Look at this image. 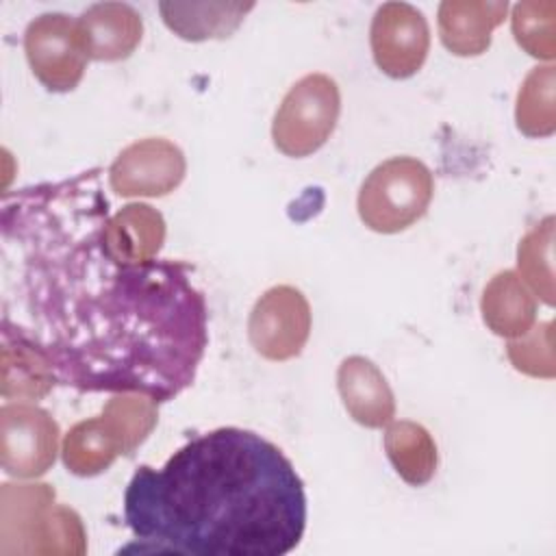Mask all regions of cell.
<instances>
[{
	"label": "cell",
	"mask_w": 556,
	"mask_h": 556,
	"mask_svg": "<svg viewBox=\"0 0 556 556\" xmlns=\"http://www.w3.org/2000/svg\"><path fill=\"white\" fill-rule=\"evenodd\" d=\"M337 389L348 415L365 428H384L395 417V395L378 365L361 354L337 369Z\"/></svg>",
	"instance_id": "obj_11"
},
{
	"label": "cell",
	"mask_w": 556,
	"mask_h": 556,
	"mask_svg": "<svg viewBox=\"0 0 556 556\" xmlns=\"http://www.w3.org/2000/svg\"><path fill=\"white\" fill-rule=\"evenodd\" d=\"M109 215L98 167L4 195L2 330L37 345L65 387L161 404L195 378L206 302L187 263L113 261Z\"/></svg>",
	"instance_id": "obj_1"
},
{
	"label": "cell",
	"mask_w": 556,
	"mask_h": 556,
	"mask_svg": "<svg viewBox=\"0 0 556 556\" xmlns=\"http://www.w3.org/2000/svg\"><path fill=\"white\" fill-rule=\"evenodd\" d=\"M556 4L552 0H526L513 7L515 41L534 59L552 61L556 56L554 35Z\"/></svg>",
	"instance_id": "obj_24"
},
{
	"label": "cell",
	"mask_w": 556,
	"mask_h": 556,
	"mask_svg": "<svg viewBox=\"0 0 556 556\" xmlns=\"http://www.w3.org/2000/svg\"><path fill=\"white\" fill-rule=\"evenodd\" d=\"M341 93L334 78L306 74L285 93L271 122V139L285 156L302 159L317 152L334 132Z\"/></svg>",
	"instance_id": "obj_4"
},
{
	"label": "cell",
	"mask_w": 556,
	"mask_h": 556,
	"mask_svg": "<svg viewBox=\"0 0 556 556\" xmlns=\"http://www.w3.org/2000/svg\"><path fill=\"white\" fill-rule=\"evenodd\" d=\"M87 552V532L80 515L65 506L52 504L41 523L35 539L33 554L35 556H83Z\"/></svg>",
	"instance_id": "obj_23"
},
{
	"label": "cell",
	"mask_w": 556,
	"mask_h": 556,
	"mask_svg": "<svg viewBox=\"0 0 556 556\" xmlns=\"http://www.w3.org/2000/svg\"><path fill=\"white\" fill-rule=\"evenodd\" d=\"M141 552L282 556L306 528V493L271 441L235 426L198 434L161 469L141 465L124 493Z\"/></svg>",
	"instance_id": "obj_2"
},
{
	"label": "cell",
	"mask_w": 556,
	"mask_h": 556,
	"mask_svg": "<svg viewBox=\"0 0 556 556\" xmlns=\"http://www.w3.org/2000/svg\"><path fill=\"white\" fill-rule=\"evenodd\" d=\"M384 452L397 476L410 486L428 484L439 465L432 434L421 424L408 419L387 424Z\"/></svg>",
	"instance_id": "obj_18"
},
{
	"label": "cell",
	"mask_w": 556,
	"mask_h": 556,
	"mask_svg": "<svg viewBox=\"0 0 556 556\" xmlns=\"http://www.w3.org/2000/svg\"><path fill=\"white\" fill-rule=\"evenodd\" d=\"M59 424L33 402H9L0 408V463L9 476L37 478L56 460Z\"/></svg>",
	"instance_id": "obj_5"
},
{
	"label": "cell",
	"mask_w": 556,
	"mask_h": 556,
	"mask_svg": "<svg viewBox=\"0 0 556 556\" xmlns=\"http://www.w3.org/2000/svg\"><path fill=\"white\" fill-rule=\"evenodd\" d=\"M187 174L182 150L163 137H146L126 146L109 167V185L122 198H161Z\"/></svg>",
	"instance_id": "obj_8"
},
{
	"label": "cell",
	"mask_w": 556,
	"mask_h": 556,
	"mask_svg": "<svg viewBox=\"0 0 556 556\" xmlns=\"http://www.w3.org/2000/svg\"><path fill=\"white\" fill-rule=\"evenodd\" d=\"M517 276L547 306L554 304V217H543L517 248Z\"/></svg>",
	"instance_id": "obj_21"
},
{
	"label": "cell",
	"mask_w": 556,
	"mask_h": 556,
	"mask_svg": "<svg viewBox=\"0 0 556 556\" xmlns=\"http://www.w3.org/2000/svg\"><path fill=\"white\" fill-rule=\"evenodd\" d=\"M482 319L497 337L517 339L536 321V298L513 269L495 274L480 298Z\"/></svg>",
	"instance_id": "obj_15"
},
{
	"label": "cell",
	"mask_w": 556,
	"mask_h": 556,
	"mask_svg": "<svg viewBox=\"0 0 556 556\" xmlns=\"http://www.w3.org/2000/svg\"><path fill=\"white\" fill-rule=\"evenodd\" d=\"M54 504L50 484H2L0 493V554H30L39 523Z\"/></svg>",
	"instance_id": "obj_14"
},
{
	"label": "cell",
	"mask_w": 556,
	"mask_h": 556,
	"mask_svg": "<svg viewBox=\"0 0 556 556\" xmlns=\"http://www.w3.org/2000/svg\"><path fill=\"white\" fill-rule=\"evenodd\" d=\"M556 67L552 63L536 65L523 78L517 104L515 122L526 137H549L556 130Z\"/></svg>",
	"instance_id": "obj_20"
},
{
	"label": "cell",
	"mask_w": 556,
	"mask_h": 556,
	"mask_svg": "<svg viewBox=\"0 0 556 556\" xmlns=\"http://www.w3.org/2000/svg\"><path fill=\"white\" fill-rule=\"evenodd\" d=\"M311 324L306 295L291 285H276L256 300L248 319V337L256 354L280 363L304 350Z\"/></svg>",
	"instance_id": "obj_6"
},
{
	"label": "cell",
	"mask_w": 556,
	"mask_h": 556,
	"mask_svg": "<svg viewBox=\"0 0 556 556\" xmlns=\"http://www.w3.org/2000/svg\"><path fill=\"white\" fill-rule=\"evenodd\" d=\"M24 52L35 78L56 93L78 87L87 67L76 20L65 13H43L24 33Z\"/></svg>",
	"instance_id": "obj_7"
},
{
	"label": "cell",
	"mask_w": 556,
	"mask_h": 556,
	"mask_svg": "<svg viewBox=\"0 0 556 556\" xmlns=\"http://www.w3.org/2000/svg\"><path fill=\"white\" fill-rule=\"evenodd\" d=\"M152 397L143 393H115L102 408V419L115 434L122 456H130L154 430L159 410Z\"/></svg>",
	"instance_id": "obj_22"
},
{
	"label": "cell",
	"mask_w": 556,
	"mask_h": 556,
	"mask_svg": "<svg viewBox=\"0 0 556 556\" xmlns=\"http://www.w3.org/2000/svg\"><path fill=\"white\" fill-rule=\"evenodd\" d=\"M254 2H159L165 26L187 41L230 37Z\"/></svg>",
	"instance_id": "obj_17"
},
{
	"label": "cell",
	"mask_w": 556,
	"mask_h": 556,
	"mask_svg": "<svg viewBox=\"0 0 556 556\" xmlns=\"http://www.w3.org/2000/svg\"><path fill=\"white\" fill-rule=\"evenodd\" d=\"M2 397L33 402L48 395L56 380L48 356L30 341L2 330Z\"/></svg>",
	"instance_id": "obj_16"
},
{
	"label": "cell",
	"mask_w": 556,
	"mask_h": 556,
	"mask_svg": "<svg viewBox=\"0 0 556 556\" xmlns=\"http://www.w3.org/2000/svg\"><path fill=\"white\" fill-rule=\"evenodd\" d=\"M61 456L74 476L89 478L106 471L117 456H122L119 443L102 415L74 424L61 445Z\"/></svg>",
	"instance_id": "obj_19"
},
{
	"label": "cell",
	"mask_w": 556,
	"mask_h": 556,
	"mask_svg": "<svg viewBox=\"0 0 556 556\" xmlns=\"http://www.w3.org/2000/svg\"><path fill=\"white\" fill-rule=\"evenodd\" d=\"M165 241L163 215L146 204L130 202L111 213L102 226V243L106 254L124 265L154 261Z\"/></svg>",
	"instance_id": "obj_12"
},
{
	"label": "cell",
	"mask_w": 556,
	"mask_h": 556,
	"mask_svg": "<svg viewBox=\"0 0 556 556\" xmlns=\"http://www.w3.org/2000/svg\"><path fill=\"white\" fill-rule=\"evenodd\" d=\"M376 65L391 78L417 74L430 50V28L419 9L408 2L378 7L369 28Z\"/></svg>",
	"instance_id": "obj_9"
},
{
	"label": "cell",
	"mask_w": 556,
	"mask_h": 556,
	"mask_svg": "<svg viewBox=\"0 0 556 556\" xmlns=\"http://www.w3.org/2000/svg\"><path fill=\"white\" fill-rule=\"evenodd\" d=\"M434 193V178L415 156H393L376 165L356 198L363 224L382 235H395L419 222Z\"/></svg>",
	"instance_id": "obj_3"
},
{
	"label": "cell",
	"mask_w": 556,
	"mask_h": 556,
	"mask_svg": "<svg viewBox=\"0 0 556 556\" xmlns=\"http://www.w3.org/2000/svg\"><path fill=\"white\" fill-rule=\"evenodd\" d=\"M76 30L89 61H122L141 43L143 20L126 2H98L76 17Z\"/></svg>",
	"instance_id": "obj_10"
},
{
	"label": "cell",
	"mask_w": 556,
	"mask_h": 556,
	"mask_svg": "<svg viewBox=\"0 0 556 556\" xmlns=\"http://www.w3.org/2000/svg\"><path fill=\"white\" fill-rule=\"evenodd\" d=\"M506 354L517 371L534 378H554V324L532 326L526 334L510 339Z\"/></svg>",
	"instance_id": "obj_25"
},
{
	"label": "cell",
	"mask_w": 556,
	"mask_h": 556,
	"mask_svg": "<svg viewBox=\"0 0 556 556\" xmlns=\"http://www.w3.org/2000/svg\"><path fill=\"white\" fill-rule=\"evenodd\" d=\"M506 0H445L439 7V35L456 56H478L489 50L493 30L504 22Z\"/></svg>",
	"instance_id": "obj_13"
}]
</instances>
